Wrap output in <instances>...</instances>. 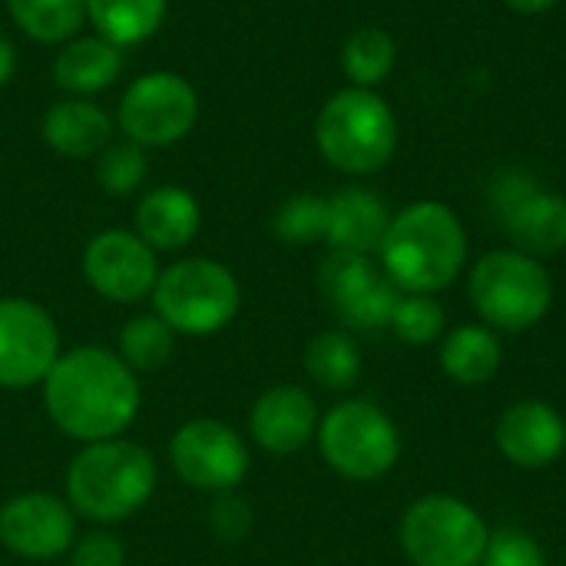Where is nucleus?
<instances>
[{"label": "nucleus", "mask_w": 566, "mask_h": 566, "mask_svg": "<svg viewBox=\"0 0 566 566\" xmlns=\"http://www.w3.org/2000/svg\"><path fill=\"white\" fill-rule=\"evenodd\" d=\"M40 388L53 428L80 444L123 438L143 401L136 371L99 345L60 352Z\"/></svg>", "instance_id": "f257e3e1"}, {"label": "nucleus", "mask_w": 566, "mask_h": 566, "mask_svg": "<svg viewBox=\"0 0 566 566\" xmlns=\"http://www.w3.org/2000/svg\"><path fill=\"white\" fill-rule=\"evenodd\" d=\"M385 275L408 295H434L458 282L468 262V235L451 206L424 199L398 216L381 242Z\"/></svg>", "instance_id": "f03ea898"}, {"label": "nucleus", "mask_w": 566, "mask_h": 566, "mask_svg": "<svg viewBox=\"0 0 566 566\" xmlns=\"http://www.w3.org/2000/svg\"><path fill=\"white\" fill-rule=\"evenodd\" d=\"M156 491V458L126 438L83 444L66 468V501L76 517L119 524L133 517Z\"/></svg>", "instance_id": "7ed1b4c3"}, {"label": "nucleus", "mask_w": 566, "mask_h": 566, "mask_svg": "<svg viewBox=\"0 0 566 566\" xmlns=\"http://www.w3.org/2000/svg\"><path fill=\"white\" fill-rule=\"evenodd\" d=\"M315 143L328 166L348 176L385 169L398 146V119L391 106L361 86L338 90L315 119Z\"/></svg>", "instance_id": "20e7f679"}, {"label": "nucleus", "mask_w": 566, "mask_h": 566, "mask_svg": "<svg viewBox=\"0 0 566 566\" xmlns=\"http://www.w3.org/2000/svg\"><path fill=\"white\" fill-rule=\"evenodd\" d=\"M156 315L189 338H206L222 332L242 305L239 279L212 259H182L159 272L153 289Z\"/></svg>", "instance_id": "39448f33"}, {"label": "nucleus", "mask_w": 566, "mask_h": 566, "mask_svg": "<svg viewBox=\"0 0 566 566\" xmlns=\"http://www.w3.org/2000/svg\"><path fill=\"white\" fill-rule=\"evenodd\" d=\"M468 292L481 322L511 335L534 328L554 302V282L547 269L517 249L488 252L471 269Z\"/></svg>", "instance_id": "423d86ee"}, {"label": "nucleus", "mask_w": 566, "mask_h": 566, "mask_svg": "<svg viewBox=\"0 0 566 566\" xmlns=\"http://www.w3.org/2000/svg\"><path fill=\"white\" fill-rule=\"evenodd\" d=\"M315 438L325 464L348 481H378L401 458V434L395 421L365 398L335 405L318 421Z\"/></svg>", "instance_id": "0eeeda50"}, {"label": "nucleus", "mask_w": 566, "mask_h": 566, "mask_svg": "<svg viewBox=\"0 0 566 566\" xmlns=\"http://www.w3.org/2000/svg\"><path fill=\"white\" fill-rule=\"evenodd\" d=\"M398 541L415 566H481L491 531L461 497L428 494L405 511Z\"/></svg>", "instance_id": "6e6552de"}, {"label": "nucleus", "mask_w": 566, "mask_h": 566, "mask_svg": "<svg viewBox=\"0 0 566 566\" xmlns=\"http://www.w3.org/2000/svg\"><path fill=\"white\" fill-rule=\"evenodd\" d=\"M119 129L136 146H172L192 133L199 96L192 83L172 70H153L133 80L119 99Z\"/></svg>", "instance_id": "1a4fd4ad"}, {"label": "nucleus", "mask_w": 566, "mask_h": 566, "mask_svg": "<svg viewBox=\"0 0 566 566\" xmlns=\"http://www.w3.org/2000/svg\"><path fill=\"white\" fill-rule=\"evenodd\" d=\"M169 461L176 478L202 494L235 491L249 474V448L235 428L216 418L186 421L169 441Z\"/></svg>", "instance_id": "9d476101"}, {"label": "nucleus", "mask_w": 566, "mask_h": 566, "mask_svg": "<svg viewBox=\"0 0 566 566\" xmlns=\"http://www.w3.org/2000/svg\"><path fill=\"white\" fill-rule=\"evenodd\" d=\"M318 289L342 325L358 332L391 325V315L401 302V289L388 275H381L368 255L335 249L318 269Z\"/></svg>", "instance_id": "9b49d317"}, {"label": "nucleus", "mask_w": 566, "mask_h": 566, "mask_svg": "<svg viewBox=\"0 0 566 566\" xmlns=\"http://www.w3.org/2000/svg\"><path fill=\"white\" fill-rule=\"evenodd\" d=\"M60 358V332L50 312L30 298H0V388L27 391L43 385Z\"/></svg>", "instance_id": "f8f14e48"}, {"label": "nucleus", "mask_w": 566, "mask_h": 566, "mask_svg": "<svg viewBox=\"0 0 566 566\" xmlns=\"http://www.w3.org/2000/svg\"><path fill=\"white\" fill-rule=\"evenodd\" d=\"M83 275L96 295L116 305L153 295L159 279L156 252L129 229H106L83 252Z\"/></svg>", "instance_id": "ddd939ff"}, {"label": "nucleus", "mask_w": 566, "mask_h": 566, "mask_svg": "<svg viewBox=\"0 0 566 566\" xmlns=\"http://www.w3.org/2000/svg\"><path fill=\"white\" fill-rule=\"evenodd\" d=\"M76 541V511L43 491H27L0 507V544L23 560H53Z\"/></svg>", "instance_id": "4468645a"}, {"label": "nucleus", "mask_w": 566, "mask_h": 566, "mask_svg": "<svg viewBox=\"0 0 566 566\" xmlns=\"http://www.w3.org/2000/svg\"><path fill=\"white\" fill-rule=\"evenodd\" d=\"M501 454L524 471H544L566 451V421L547 401H517L497 421Z\"/></svg>", "instance_id": "2eb2a0df"}, {"label": "nucleus", "mask_w": 566, "mask_h": 566, "mask_svg": "<svg viewBox=\"0 0 566 566\" xmlns=\"http://www.w3.org/2000/svg\"><path fill=\"white\" fill-rule=\"evenodd\" d=\"M318 431L315 398L298 385H275L262 391L249 411V434L269 454H295Z\"/></svg>", "instance_id": "dca6fc26"}, {"label": "nucleus", "mask_w": 566, "mask_h": 566, "mask_svg": "<svg viewBox=\"0 0 566 566\" xmlns=\"http://www.w3.org/2000/svg\"><path fill=\"white\" fill-rule=\"evenodd\" d=\"M391 226L388 206L381 202L378 192L365 186H348L338 189L328 199V229L325 242L335 252H355V255H371L381 249L385 232Z\"/></svg>", "instance_id": "f3484780"}, {"label": "nucleus", "mask_w": 566, "mask_h": 566, "mask_svg": "<svg viewBox=\"0 0 566 566\" xmlns=\"http://www.w3.org/2000/svg\"><path fill=\"white\" fill-rule=\"evenodd\" d=\"M133 222L136 235L153 252H179L196 239L202 226V209L192 192L179 186H156L139 199Z\"/></svg>", "instance_id": "a211bd4d"}, {"label": "nucleus", "mask_w": 566, "mask_h": 566, "mask_svg": "<svg viewBox=\"0 0 566 566\" xmlns=\"http://www.w3.org/2000/svg\"><path fill=\"white\" fill-rule=\"evenodd\" d=\"M40 133L53 153L66 159H90L109 146L113 119L103 106L90 103L86 96H66L43 113Z\"/></svg>", "instance_id": "6ab92c4d"}, {"label": "nucleus", "mask_w": 566, "mask_h": 566, "mask_svg": "<svg viewBox=\"0 0 566 566\" xmlns=\"http://www.w3.org/2000/svg\"><path fill=\"white\" fill-rule=\"evenodd\" d=\"M504 229L517 252L554 255L566 245V199L557 192H527L504 209Z\"/></svg>", "instance_id": "aec40b11"}, {"label": "nucleus", "mask_w": 566, "mask_h": 566, "mask_svg": "<svg viewBox=\"0 0 566 566\" xmlns=\"http://www.w3.org/2000/svg\"><path fill=\"white\" fill-rule=\"evenodd\" d=\"M123 73V50L103 36H73L53 60V80L73 96H93Z\"/></svg>", "instance_id": "412c9836"}, {"label": "nucleus", "mask_w": 566, "mask_h": 566, "mask_svg": "<svg viewBox=\"0 0 566 566\" xmlns=\"http://www.w3.org/2000/svg\"><path fill=\"white\" fill-rule=\"evenodd\" d=\"M501 342L488 325H458L441 342V368L454 385H488L501 368Z\"/></svg>", "instance_id": "4be33fe9"}, {"label": "nucleus", "mask_w": 566, "mask_h": 566, "mask_svg": "<svg viewBox=\"0 0 566 566\" xmlns=\"http://www.w3.org/2000/svg\"><path fill=\"white\" fill-rule=\"evenodd\" d=\"M96 36L113 46H136L149 40L166 20V0H83Z\"/></svg>", "instance_id": "5701e85b"}, {"label": "nucleus", "mask_w": 566, "mask_h": 566, "mask_svg": "<svg viewBox=\"0 0 566 566\" xmlns=\"http://www.w3.org/2000/svg\"><path fill=\"white\" fill-rule=\"evenodd\" d=\"M305 371L315 385L328 391H348L361 375V355L348 332H318L305 348Z\"/></svg>", "instance_id": "b1692460"}, {"label": "nucleus", "mask_w": 566, "mask_h": 566, "mask_svg": "<svg viewBox=\"0 0 566 566\" xmlns=\"http://www.w3.org/2000/svg\"><path fill=\"white\" fill-rule=\"evenodd\" d=\"M7 10L36 43H66L86 20L83 0H7Z\"/></svg>", "instance_id": "393cba45"}, {"label": "nucleus", "mask_w": 566, "mask_h": 566, "mask_svg": "<svg viewBox=\"0 0 566 566\" xmlns=\"http://www.w3.org/2000/svg\"><path fill=\"white\" fill-rule=\"evenodd\" d=\"M395 40L381 27H361L355 30L342 46V70L352 80V86L371 90L395 70Z\"/></svg>", "instance_id": "a878e982"}, {"label": "nucleus", "mask_w": 566, "mask_h": 566, "mask_svg": "<svg viewBox=\"0 0 566 566\" xmlns=\"http://www.w3.org/2000/svg\"><path fill=\"white\" fill-rule=\"evenodd\" d=\"M176 352V332L153 312V315H136L119 328V358L133 371H159L169 365Z\"/></svg>", "instance_id": "bb28decb"}, {"label": "nucleus", "mask_w": 566, "mask_h": 566, "mask_svg": "<svg viewBox=\"0 0 566 566\" xmlns=\"http://www.w3.org/2000/svg\"><path fill=\"white\" fill-rule=\"evenodd\" d=\"M325 229H328V199L312 192H298L285 199L272 216V232L285 245H312L325 239Z\"/></svg>", "instance_id": "cd10ccee"}, {"label": "nucleus", "mask_w": 566, "mask_h": 566, "mask_svg": "<svg viewBox=\"0 0 566 566\" xmlns=\"http://www.w3.org/2000/svg\"><path fill=\"white\" fill-rule=\"evenodd\" d=\"M149 176V159L146 149L136 143H109L99 156H96V182L109 192V196H129L136 192Z\"/></svg>", "instance_id": "c85d7f7f"}, {"label": "nucleus", "mask_w": 566, "mask_h": 566, "mask_svg": "<svg viewBox=\"0 0 566 566\" xmlns=\"http://www.w3.org/2000/svg\"><path fill=\"white\" fill-rule=\"evenodd\" d=\"M391 332L415 348L434 345L444 335V308L431 295H401L391 315Z\"/></svg>", "instance_id": "c756f323"}, {"label": "nucleus", "mask_w": 566, "mask_h": 566, "mask_svg": "<svg viewBox=\"0 0 566 566\" xmlns=\"http://www.w3.org/2000/svg\"><path fill=\"white\" fill-rule=\"evenodd\" d=\"M481 566H547V554L527 531L504 527L491 534Z\"/></svg>", "instance_id": "7c9ffc66"}, {"label": "nucleus", "mask_w": 566, "mask_h": 566, "mask_svg": "<svg viewBox=\"0 0 566 566\" xmlns=\"http://www.w3.org/2000/svg\"><path fill=\"white\" fill-rule=\"evenodd\" d=\"M209 531L222 544H242L252 531V507L235 491L216 494L209 507Z\"/></svg>", "instance_id": "2f4dec72"}, {"label": "nucleus", "mask_w": 566, "mask_h": 566, "mask_svg": "<svg viewBox=\"0 0 566 566\" xmlns=\"http://www.w3.org/2000/svg\"><path fill=\"white\" fill-rule=\"evenodd\" d=\"M70 566H126V551L113 534L93 531L73 541Z\"/></svg>", "instance_id": "473e14b6"}, {"label": "nucleus", "mask_w": 566, "mask_h": 566, "mask_svg": "<svg viewBox=\"0 0 566 566\" xmlns=\"http://www.w3.org/2000/svg\"><path fill=\"white\" fill-rule=\"evenodd\" d=\"M17 73V50L13 43L0 33V86H7Z\"/></svg>", "instance_id": "72a5a7b5"}, {"label": "nucleus", "mask_w": 566, "mask_h": 566, "mask_svg": "<svg viewBox=\"0 0 566 566\" xmlns=\"http://www.w3.org/2000/svg\"><path fill=\"white\" fill-rule=\"evenodd\" d=\"M504 3L517 13H544V10L557 7L560 0H504Z\"/></svg>", "instance_id": "f704fd0d"}]
</instances>
